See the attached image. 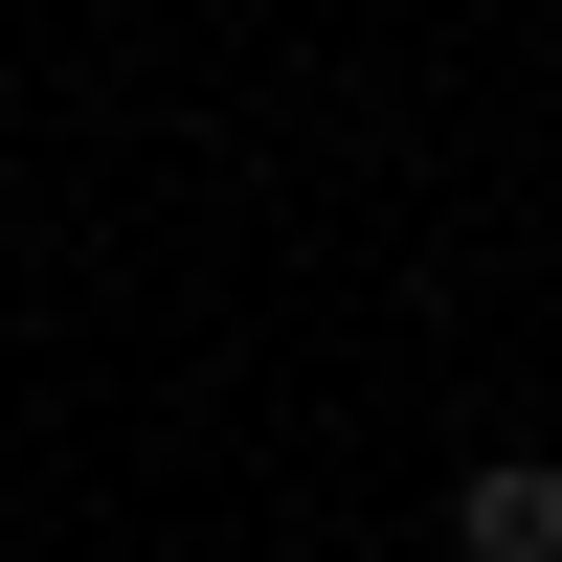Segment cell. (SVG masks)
<instances>
[{
  "mask_svg": "<svg viewBox=\"0 0 562 562\" xmlns=\"http://www.w3.org/2000/svg\"><path fill=\"white\" fill-rule=\"evenodd\" d=\"M450 540L473 562H562V450H473L450 473Z\"/></svg>",
  "mask_w": 562,
  "mask_h": 562,
  "instance_id": "obj_1",
  "label": "cell"
}]
</instances>
